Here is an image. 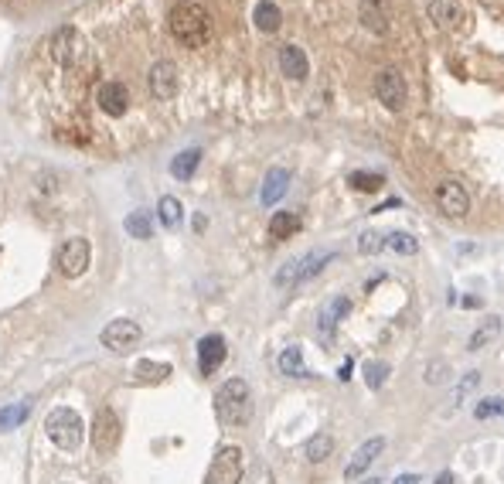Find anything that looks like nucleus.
I'll use <instances>...</instances> for the list:
<instances>
[{
    "label": "nucleus",
    "instance_id": "f257e3e1",
    "mask_svg": "<svg viewBox=\"0 0 504 484\" xmlns=\"http://www.w3.org/2000/svg\"><path fill=\"white\" fill-rule=\"evenodd\" d=\"M215 416L222 426H246L252 420V392L246 379H229L215 392Z\"/></svg>",
    "mask_w": 504,
    "mask_h": 484
},
{
    "label": "nucleus",
    "instance_id": "f03ea898",
    "mask_svg": "<svg viewBox=\"0 0 504 484\" xmlns=\"http://www.w3.org/2000/svg\"><path fill=\"white\" fill-rule=\"evenodd\" d=\"M171 31H174V38L181 41V45L201 48V45L208 41V35H212V24H208L205 7L184 0V4H177L174 11H171Z\"/></svg>",
    "mask_w": 504,
    "mask_h": 484
},
{
    "label": "nucleus",
    "instance_id": "7ed1b4c3",
    "mask_svg": "<svg viewBox=\"0 0 504 484\" xmlns=\"http://www.w3.org/2000/svg\"><path fill=\"white\" fill-rule=\"evenodd\" d=\"M44 433H48V440L59 447V450H78L85 426H82V416H78L76 409L55 406L44 416Z\"/></svg>",
    "mask_w": 504,
    "mask_h": 484
},
{
    "label": "nucleus",
    "instance_id": "20e7f679",
    "mask_svg": "<svg viewBox=\"0 0 504 484\" xmlns=\"http://www.w3.org/2000/svg\"><path fill=\"white\" fill-rule=\"evenodd\" d=\"M242 474H246L242 447H222L205 474V484H242Z\"/></svg>",
    "mask_w": 504,
    "mask_h": 484
},
{
    "label": "nucleus",
    "instance_id": "39448f33",
    "mask_svg": "<svg viewBox=\"0 0 504 484\" xmlns=\"http://www.w3.org/2000/svg\"><path fill=\"white\" fill-rule=\"evenodd\" d=\"M140 338H143V331L136 321H126V317H116V321H109L102 334H99V341H102V348L116 351V355H126V351H133L140 345Z\"/></svg>",
    "mask_w": 504,
    "mask_h": 484
},
{
    "label": "nucleus",
    "instance_id": "423d86ee",
    "mask_svg": "<svg viewBox=\"0 0 504 484\" xmlns=\"http://www.w3.org/2000/svg\"><path fill=\"white\" fill-rule=\"evenodd\" d=\"M375 96H378V102L385 106V110H402L409 102V85L406 78H402V72H395V69H382L378 76H375Z\"/></svg>",
    "mask_w": 504,
    "mask_h": 484
},
{
    "label": "nucleus",
    "instance_id": "0eeeda50",
    "mask_svg": "<svg viewBox=\"0 0 504 484\" xmlns=\"http://www.w3.org/2000/svg\"><path fill=\"white\" fill-rule=\"evenodd\" d=\"M92 447L99 454H113L119 447V437H123V426H119V416L109 406L96 409V420H92Z\"/></svg>",
    "mask_w": 504,
    "mask_h": 484
},
{
    "label": "nucleus",
    "instance_id": "6e6552de",
    "mask_svg": "<svg viewBox=\"0 0 504 484\" xmlns=\"http://www.w3.org/2000/svg\"><path fill=\"white\" fill-rule=\"evenodd\" d=\"M89 259H92V246H89V239L72 235V239H68V242L59 249V270H61V276H68V280L82 276V273L89 270Z\"/></svg>",
    "mask_w": 504,
    "mask_h": 484
},
{
    "label": "nucleus",
    "instance_id": "1a4fd4ad",
    "mask_svg": "<svg viewBox=\"0 0 504 484\" xmlns=\"http://www.w3.org/2000/svg\"><path fill=\"white\" fill-rule=\"evenodd\" d=\"M436 208L446 215V218H453V222H460L467 218L470 212V194L460 181H443V184H436Z\"/></svg>",
    "mask_w": 504,
    "mask_h": 484
},
{
    "label": "nucleus",
    "instance_id": "9d476101",
    "mask_svg": "<svg viewBox=\"0 0 504 484\" xmlns=\"http://www.w3.org/2000/svg\"><path fill=\"white\" fill-rule=\"evenodd\" d=\"M52 59L65 65V69H72V65L85 59V45H82V35L76 28H59L52 35Z\"/></svg>",
    "mask_w": 504,
    "mask_h": 484
},
{
    "label": "nucleus",
    "instance_id": "9b49d317",
    "mask_svg": "<svg viewBox=\"0 0 504 484\" xmlns=\"http://www.w3.org/2000/svg\"><path fill=\"white\" fill-rule=\"evenodd\" d=\"M147 85H150V96L160 99V102L174 99L177 96V65L167 59L154 61V69H150V76H147Z\"/></svg>",
    "mask_w": 504,
    "mask_h": 484
},
{
    "label": "nucleus",
    "instance_id": "f8f14e48",
    "mask_svg": "<svg viewBox=\"0 0 504 484\" xmlns=\"http://www.w3.org/2000/svg\"><path fill=\"white\" fill-rule=\"evenodd\" d=\"M382 450H385V437H368L365 444L354 450V457L348 461V467H344V481H358V478L382 457Z\"/></svg>",
    "mask_w": 504,
    "mask_h": 484
},
{
    "label": "nucleus",
    "instance_id": "ddd939ff",
    "mask_svg": "<svg viewBox=\"0 0 504 484\" xmlns=\"http://www.w3.org/2000/svg\"><path fill=\"white\" fill-rule=\"evenodd\" d=\"M225 338L222 334H205L201 341H198V368H201V375H215L222 362H225Z\"/></svg>",
    "mask_w": 504,
    "mask_h": 484
},
{
    "label": "nucleus",
    "instance_id": "4468645a",
    "mask_svg": "<svg viewBox=\"0 0 504 484\" xmlns=\"http://www.w3.org/2000/svg\"><path fill=\"white\" fill-rule=\"evenodd\" d=\"M99 110L106 113V117H123L126 110H130V89L123 85V82H106V85H99Z\"/></svg>",
    "mask_w": 504,
    "mask_h": 484
},
{
    "label": "nucleus",
    "instance_id": "2eb2a0df",
    "mask_svg": "<svg viewBox=\"0 0 504 484\" xmlns=\"http://www.w3.org/2000/svg\"><path fill=\"white\" fill-rule=\"evenodd\" d=\"M280 69L293 82H304V78L311 76V61L304 55V48H296V45H283L280 48Z\"/></svg>",
    "mask_w": 504,
    "mask_h": 484
},
{
    "label": "nucleus",
    "instance_id": "dca6fc26",
    "mask_svg": "<svg viewBox=\"0 0 504 484\" xmlns=\"http://www.w3.org/2000/svg\"><path fill=\"white\" fill-rule=\"evenodd\" d=\"M287 188H290V171H287V167H272L270 175H266V181H263V191H259L263 205L272 208V205L287 194Z\"/></svg>",
    "mask_w": 504,
    "mask_h": 484
},
{
    "label": "nucleus",
    "instance_id": "f3484780",
    "mask_svg": "<svg viewBox=\"0 0 504 484\" xmlns=\"http://www.w3.org/2000/svg\"><path fill=\"white\" fill-rule=\"evenodd\" d=\"M171 372H174V368L167 365V362H150V358H140V362L133 365V382L157 386V382H164Z\"/></svg>",
    "mask_w": 504,
    "mask_h": 484
},
{
    "label": "nucleus",
    "instance_id": "a211bd4d",
    "mask_svg": "<svg viewBox=\"0 0 504 484\" xmlns=\"http://www.w3.org/2000/svg\"><path fill=\"white\" fill-rule=\"evenodd\" d=\"M348 310H351V300L348 297H334L328 307H324V314H320V331H324V338H334V328H337V321L341 317H348Z\"/></svg>",
    "mask_w": 504,
    "mask_h": 484
},
{
    "label": "nucleus",
    "instance_id": "6ab92c4d",
    "mask_svg": "<svg viewBox=\"0 0 504 484\" xmlns=\"http://www.w3.org/2000/svg\"><path fill=\"white\" fill-rule=\"evenodd\" d=\"M498 334H501V317H494V314H491V317H484V321L477 324V331L470 334L467 348H470V351H481V348H487V345H491V341H494Z\"/></svg>",
    "mask_w": 504,
    "mask_h": 484
},
{
    "label": "nucleus",
    "instance_id": "aec40b11",
    "mask_svg": "<svg viewBox=\"0 0 504 484\" xmlns=\"http://www.w3.org/2000/svg\"><path fill=\"white\" fill-rule=\"evenodd\" d=\"M358 18H361V24H365L368 31H375V35H385L388 31V18H385V11H382L378 0H361Z\"/></svg>",
    "mask_w": 504,
    "mask_h": 484
},
{
    "label": "nucleus",
    "instance_id": "412c9836",
    "mask_svg": "<svg viewBox=\"0 0 504 484\" xmlns=\"http://www.w3.org/2000/svg\"><path fill=\"white\" fill-rule=\"evenodd\" d=\"M429 20H436L440 28H453L460 20V4L457 0H429Z\"/></svg>",
    "mask_w": 504,
    "mask_h": 484
},
{
    "label": "nucleus",
    "instance_id": "4be33fe9",
    "mask_svg": "<svg viewBox=\"0 0 504 484\" xmlns=\"http://www.w3.org/2000/svg\"><path fill=\"white\" fill-rule=\"evenodd\" d=\"M157 218H160L164 229H177V225H181L184 208H181V201H177L174 194H164V198L157 201Z\"/></svg>",
    "mask_w": 504,
    "mask_h": 484
},
{
    "label": "nucleus",
    "instance_id": "5701e85b",
    "mask_svg": "<svg viewBox=\"0 0 504 484\" xmlns=\"http://www.w3.org/2000/svg\"><path fill=\"white\" fill-rule=\"evenodd\" d=\"M304 454H307L311 464H324L334 454V437L330 433H313L311 440H307V447H304Z\"/></svg>",
    "mask_w": 504,
    "mask_h": 484
},
{
    "label": "nucleus",
    "instance_id": "b1692460",
    "mask_svg": "<svg viewBox=\"0 0 504 484\" xmlns=\"http://www.w3.org/2000/svg\"><path fill=\"white\" fill-rule=\"evenodd\" d=\"M280 372L290 375V379H304V375H307V368H304V348L290 345V348L280 351Z\"/></svg>",
    "mask_w": 504,
    "mask_h": 484
},
{
    "label": "nucleus",
    "instance_id": "393cba45",
    "mask_svg": "<svg viewBox=\"0 0 504 484\" xmlns=\"http://www.w3.org/2000/svg\"><path fill=\"white\" fill-rule=\"evenodd\" d=\"M198 164H201V150H181V154L171 160V175L177 181H191V175L198 171Z\"/></svg>",
    "mask_w": 504,
    "mask_h": 484
},
{
    "label": "nucleus",
    "instance_id": "a878e982",
    "mask_svg": "<svg viewBox=\"0 0 504 484\" xmlns=\"http://www.w3.org/2000/svg\"><path fill=\"white\" fill-rule=\"evenodd\" d=\"M31 416V399H20V403H11V406L0 409V430H18L24 420Z\"/></svg>",
    "mask_w": 504,
    "mask_h": 484
},
{
    "label": "nucleus",
    "instance_id": "bb28decb",
    "mask_svg": "<svg viewBox=\"0 0 504 484\" xmlns=\"http://www.w3.org/2000/svg\"><path fill=\"white\" fill-rule=\"evenodd\" d=\"M330 259H334V252H311V256H304L300 259V273H296V283H307L311 276H317L328 266Z\"/></svg>",
    "mask_w": 504,
    "mask_h": 484
},
{
    "label": "nucleus",
    "instance_id": "cd10ccee",
    "mask_svg": "<svg viewBox=\"0 0 504 484\" xmlns=\"http://www.w3.org/2000/svg\"><path fill=\"white\" fill-rule=\"evenodd\" d=\"M252 18H256V28H263V31H276V28H280V20H283V14H280V7H276L272 0H259Z\"/></svg>",
    "mask_w": 504,
    "mask_h": 484
},
{
    "label": "nucleus",
    "instance_id": "c85d7f7f",
    "mask_svg": "<svg viewBox=\"0 0 504 484\" xmlns=\"http://www.w3.org/2000/svg\"><path fill=\"white\" fill-rule=\"evenodd\" d=\"M300 229V215L296 212H276L270 222V235L272 239H290Z\"/></svg>",
    "mask_w": 504,
    "mask_h": 484
},
{
    "label": "nucleus",
    "instance_id": "c756f323",
    "mask_svg": "<svg viewBox=\"0 0 504 484\" xmlns=\"http://www.w3.org/2000/svg\"><path fill=\"white\" fill-rule=\"evenodd\" d=\"M361 375H365V386L368 389H382L388 382V375H392V365H388V362H378V358H371V362H365Z\"/></svg>",
    "mask_w": 504,
    "mask_h": 484
},
{
    "label": "nucleus",
    "instance_id": "7c9ffc66",
    "mask_svg": "<svg viewBox=\"0 0 504 484\" xmlns=\"http://www.w3.org/2000/svg\"><path fill=\"white\" fill-rule=\"evenodd\" d=\"M123 229H126V232L133 235V239H150V232H154V225H150V215H147V212H133V215H126Z\"/></svg>",
    "mask_w": 504,
    "mask_h": 484
},
{
    "label": "nucleus",
    "instance_id": "2f4dec72",
    "mask_svg": "<svg viewBox=\"0 0 504 484\" xmlns=\"http://www.w3.org/2000/svg\"><path fill=\"white\" fill-rule=\"evenodd\" d=\"M477 386H481V372H467L464 379L457 382V389H453V406H464L467 399L477 392Z\"/></svg>",
    "mask_w": 504,
    "mask_h": 484
},
{
    "label": "nucleus",
    "instance_id": "473e14b6",
    "mask_svg": "<svg viewBox=\"0 0 504 484\" xmlns=\"http://www.w3.org/2000/svg\"><path fill=\"white\" fill-rule=\"evenodd\" d=\"M348 184L354 191H378V188L385 184V177L375 175V171H354V175L348 177Z\"/></svg>",
    "mask_w": 504,
    "mask_h": 484
},
{
    "label": "nucleus",
    "instance_id": "72a5a7b5",
    "mask_svg": "<svg viewBox=\"0 0 504 484\" xmlns=\"http://www.w3.org/2000/svg\"><path fill=\"white\" fill-rule=\"evenodd\" d=\"M450 375H453V368H450V362H443V358H433L426 365V372H423L426 386H443V382H450Z\"/></svg>",
    "mask_w": 504,
    "mask_h": 484
},
{
    "label": "nucleus",
    "instance_id": "f704fd0d",
    "mask_svg": "<svg viewBox=\"0 0 504 484\" xmlns=\"http://www.w3.org/2000/svg\"><path fill=\"white\" fill-rule=\"evenodd\" d=\"M385 246H388V249H395V252H402V256H412V252L419 249L416 235H409V232H392L385 239Z\"/></svg>",
    "mask_w": 504,
    "mask_h": 484
},
{
    "label": "nucleus",
    "instance_id": "c9c22d12",
    "mask_svg": "<svg viewBox=\"0 0 504 484\" xmlns=\"http://www.w3.org/2000/svg\"><path fill=\"white\" fill-rule=\"evenodd\" d=\"M474 416H477V420H491V416H504V399H498V396H487V399H481V403L474 406Z\"/></svg>",
    "mask_w": 504,
    "mask_h": 484
},
{
    "label": "nucleus",
    "instance_id": "e433bc0d",
    "mask_svg": "<svg viewBox=\"0 0 504 484\" xmlns=\"http://www.w3.org/2000/svg\"><path fill=\"white\" fill-rule=\"evenodd\" d=\"M296 273H300V259H290V263H283V270H276L272 283L276 287H296Z\"/></svg>",
    "mask_w": 504,
    "mask_h": 484
},
{
    "label": "nucleus",
    "instance_id": "4c0bfd02",
    "mask_svg": "<svg viewBox=\"0 0 504 484\" xmlns=\"http://www.w3.org/2000/svg\"><path fill=\"white\" fill-rule=\"evenodd\" d=\"M385 249V239L378 232H361V239H358V252L361 256H375V252Z\"/></svg>",
    "mask_w": 504,
    "mask_h": 484
},
{
    "label": "nucleus",
    "instance_id": "58836bf2",
    "mask_svg": "<svg viewBox=\"0 0 504 484\" xmlns=\"http://www.w3.org/2000/svg\"><path fill=\"white\" fill-rule=\"evenodd\" d=\"M395 484H423V481H419V474H399Z\"/></svg>",
    "mask_w": 504,
    "mask_h": 484
},
{
    "label": "nucleus",
    "instance_id": "ea45409f",
    "mask_svg": "<svg viewBox=\"0 0 504 484\" xmlns=\"http://www.w3.org/2000/svg\"><path fill=\"white\" fill-rule=\"evenodd\" d=\"M337 379H341V382H348V379H351V358L344 362V365H341V372H337Z\"/></svg>",
    "mask_w": 504,
    "mask_h": 484
},
{
    "label": "nucleus",
    "instance_id": "a19ab883",
    "mask_svg": "<svg viewBox=\"0 0 504 484\" xmlns=\"http://www.w3.org/2000/svg\"><path fill=\"white\" fill-rule=\"evenodd\" d=\"M436 484H457V478H453V471H443V474L436 478Z\"/></svg>",
    "mask_w": 504,
    "mask_h": 484
},
{
    "label": "nucleus",
    "instance_id": "79ce46f5",
    "mask_svg": "<svg viewBox=\"0 0 504 484\" xmlns=\"http://www.w3.org/2000/svg\"><path fill=\"white\" fill-rule=\"evenodd\" d=\"M464 307H481V297H464Z\"/></svg>",
    "mask_w": 504,
    "mask_h": 484
},
{
    "label": "nucleus",
    "instance_id": "37998d69",
    "mask_svg": "<svg viewBox=\"0 0 504 484\" xmlns=\"http://www.w3.org/2000/svg\"><path fill=\"white\" fill-rule=\"evenodd\" d=\"M365 484H382V481H378V478H368V481H365Z\"/></svg>",
    "mask_w": 504,
    "mask_h": 484
},
{
    "label": "nucleus",
    "instance_id": "c03bdc74",
    "mask_svg": "<svg viewBox=\"0 0 504 484\" xmlns=\"http://www.w3.org/2000/svg\"><path fill=\"white\" fill-rule=\"evenodd\" d=\"M99 484H113V481H109V478H102V481H99Z\"/></svg>",
    "mask_w": 504,
    "mask_h": 484
}]
</instances>
